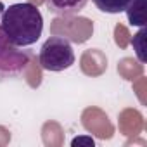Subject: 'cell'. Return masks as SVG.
Returning <instances> with one entry per match:
<instances>
[{"mask_svg": "<svg viewBox=\"0 0 147 147\" xmlns=\"http://www.w3.org/2000/svg\"><path fill=\"white\" fill-rule=\"evenodd\" d=\"M0 31L14 47H30L38 42L43 33V18L31 2L11 4L4 9L0 4Z\"/></svg>", "mask_w": 147, "mask_h": 147, "instance_id": "obj_1", "label": "cell"}, {"mask_svg": "<svg viewBox=\"0 0 147 147\" xmlns=\"http://www.w3.org/2000/svg\"><path fill=\"white\" fill-rule=\"evenodd\" d=\"M75 50L67 38L64 36H50L43 42L40 54H38V62L45 71L59 73L75 64Z\"/></svg>", "mask_w": 147, "mask_h": 147, "instance_id": "obj_2", "label": "cell"}, {"mask_svg": "<svg viewBox=\"0 0 147 147\" xmlns=\"http://www.w3.org/2000/svg\"><path fill=\"white\" fill-rule=\"evenodd\" d=\"M30 64V54L11 45L0 31V82L18 78Z\"/></svg>", "mask_w": 147, "mask_h": 147, "instance_id": "obj_3", "label": "cell"}, {"mask_svg": "<svg viewBox=\"0 0 147 147\" xmlns=\"http://www.w3.org/2000/svg\"><path fill=\"white\" fill-rule=\"evenodd\" d=\"M88 0H45L50 12L57 16H75L80 14Z\"/></svg>", "mask_w": 147, "mask_h": 147, "instance_id": "obj_4", "label": "cell"}, {"mask_svg": "<svg viewBox=\"0 0 147 147\" xmlns=\"http://www.w3.org/2000/svg\"><path fill=\"white\" fill-rule=\"evenodd\" d=\"M128 23L131 26H145V14H144V0H131L128 7L125 9Z\"/></svg>", "mask_w": 147, "mask_h": 147, "instance_id": "obj_5", "label": "cell"}, {"mask_svg": "<svg viewBox=\"0 0 147 147\" xmlns=\"http://www.w3.org/2000/svg\"><path fill=\"white\" fill-rule=\"evenodd\" d=\"M95 4V7L100 11V12H106V14H119V12H125V9L128 7V4L131 0H92Z\"/></svg>", "mask_w": 147, "mask_h": 147, "instance_id": "obj_6", "label": "cell"}, {"mask_svg": "<svg viewBox=\"0 0 147 147\" xmlns=\"http://www.w3.org/2000/svg\"><path fill=\"white\" fill-rule=\"evenodd\" d=\"M131 45H133V50H135L138 61L140 62H145V28L144 26L140 28V31L137 35H133Z\"/></svg>", "mask_w": 147, "mask_h": 147, "instance_id": "obj_7", "label": "cell"}, {"mask_svg": "<svg viewBox=\"0 0 147 147\" xmlns=\"http://www.w3.org/2000/svg\"><path fill=\"white\" fill-rule=\"evenodd\" d=\"M71 145H88V147H92V145H95V140L88 135H80V137H75L71 140Z\"/></svg>", "mask_w": 147, "mask_h": 147, "instance_id": "obj_8", "label": "cell"}]
</instances>
